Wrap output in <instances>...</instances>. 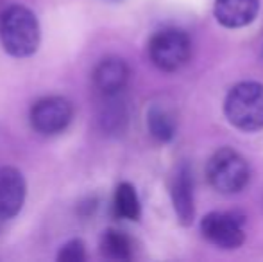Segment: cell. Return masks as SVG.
<instances>
[{"label":"cell","mask_w":263,"mask_h":262,"mask_svg":"<svg viewBox=\"0 0 263 262\" xmlns=\"http://www.w3.org/2000/svg\"><path fill=\"white\" fill-rule=\"evenodd\" d=\"M0 40L7 54L14 58H27L40 47L38 18L24 6H11L0 14Z\"/></svg>","instance_id":"cell-1"},{"label":"cell","mask_w":263,"mask_h":262,"mask_svg":"<svg viewBox=\"0 0 263 262\" xmlns=\"http://www.w3.org/2000/svg\"><path fill=\"white\" fill-rule=\"evenodd\" d=\"M228 120L242 131H258L263 128V84L243 81L228 92L224 102Z\"/></svg>","instance_id":"cell-2"},{"label":"cell","mask_w":263,"mask_h":262,"mask_svg":"<svg viewBox=\"0 0 263 262\" xmlns=\"http://www.w3.org/2000/svg\"><path fill=\"white\" fill-rule=\"evenodd\" d=\"M210 185L220 194H236L249 183L251 169L247 160L235 149H218L206 167Z\"/></svg>","instance_id":"cell-3"},{"label":"cell","mask_w":263,"mask_h":262,"mask_svg":"<svg viewBox=\"0 0 263 262\" xmlns=\"http://www.w3.org/2000/svg\"><path fill=\"white\" fill-rule=\"evenodd\" d=\"M192 54V42L181 29H161L151 38L149 56L151 61L163 72H176L186 65Z\"/></svg>","instance_id":"cell-4"},{"label":"cell","mask_w":263,"mask_h":262,"mask_svg":"<svg viewBox=\"0 0 263 262\" xmlns=\"http://www.w3.org/2000/svg\"><path fill=\"white\" fill-rule=\"evenodd\" d=\"M73 110L65 97H45L38 101L31 110V126L36 133L45 136L59 135L72 123Z\"/></svg>","instance_id":"cell-5"},{"label":"cell","mask_w":263,"mask_h":262,"mask_svg":"<svg viewBox=\"0 0 263 262\" xmlns=\"http://www.w3.org/2000/svg\"><path fill=\"white\" fill-rule=\"evenodd\" d=\"M201 232L211 244L224 250H235L246 241L242 219L231 212L208 214L201 223Z\"/></svg>","instance_id":"cell-6"},{"label":"cell","mask_w":263,"mask_h":262,"mask_svg":"<svg viewBox=\"0 0 263 262\" xmlns=\"http://www.w3.org/2000/svg\"><path fill=\"white\" fill-rule=\"evenodd\" d=\"M25 201V180L14 167H0V219H11Z\"/></svg>","instance_id":"cell-7"},{"label":"cell","mask_w":263,"mask_h":262,"mask_svg":"<svg viewBox=\"0 0 263 262\" xmlns=\"http://www.w3.org/2000/svg\"><path fill=\"white\" fill-rule=\"evenodd\" d=\"M260 0H215L213 14L224 27L238 29L256 18Z\"/></svg>","instance_id":"cell-8"},{"label":"cell","mask_w":263,"mask_h":262,"mask_svg":"<svg viewBox=\"0 0 263 262\" xmlns=\"http://www.w3.org/2000/svg\"><path fill=\"white\" fill-rule=\"evenodd\" d=\"M129 79V66L120 58H106L93 72V83L101 94L115 97L125 88Z\"/></svg>","instance_id":"cell-9"},{"label":"cell","mask_w":263,"mask_h":262,"mask_svg":"<svg viewBox=\"0 0 263 262\" xmlns=\"http://www.w3.org/2000/svg\"><path fill=\"white\" fill-rule=\"evenodd\" d=\"M172 194L174 210L183 224H190L194 221V180L188 165H179L172 178Z\"/></svg>","instance_id":"cell-10"},{"label":"cell","mask_w":263,"mask_h":262,"mask_svg":"<svg viewBox=\"0 0 263 262\" xmlns=\"http://www.w3.org/2000/svg\"><path fill=\"white\" fill-rule=\"evenodd\" d=\"M115 216L120 219L136 221L140 217V199L131 183H120L113 198Z\"/></svg>","instance_id":"cell-11"},{"label":"cell","mask_w":263,"mask_h":262,"mask_svg":"<svg viewBox=\"0 0 263 262\" xmlns=\"http://www.w3.org/2000/svg\"><path fill=\"white\" fill-rule=\"evenodd\" d=\"M147 123H149L151 135L158 138L159 142H168L176 133V123H174L172 115L166 110L158 108V106L151 108Z\"/></svg>","instance_id":"cell-12"},{"label":"cell","mask_w":263,"mask_h":262,"mask_svg":"<svg viewBox=\"0 0 263 262\" xmlns=\"http://www.w3.org/2000/svg\"><path fill=\"white\" fill-rule=\"evenodd\" d=\"M131 241L122 232L107 230L104 234V237H102V253L106 257L117 260H127L131 257Z\"/></svg>","instance_id":"cell-13"},{"label":"cell","mask_w":263,"mask_h":262,"mask_svg":"<svg viewBox=\"0 0 263 262\" xmlns=\"http://www.w3.org/2000/svg\"><path fill=\"white\" fill-rule=\"evenodd\" d=\"M84 244L81 241H70L68 244H65L59 252L58 259L59 260H68V262H79L84 259Z\"/></svg>","instance_id":"cell-14"},{"label":"cell","mask_w":263,"mask_h":262,"mask_svg":"<svg viewBox=\"0 0 263 262\" xmlns=\"http://www.w3.org/2000/svg\"><path fill=\"white\" fill-rule=\"evenodd\" d=\"M109 2H118V0H109Z\"/></svg>","instance_id":"cell-15"}]
</instances>
